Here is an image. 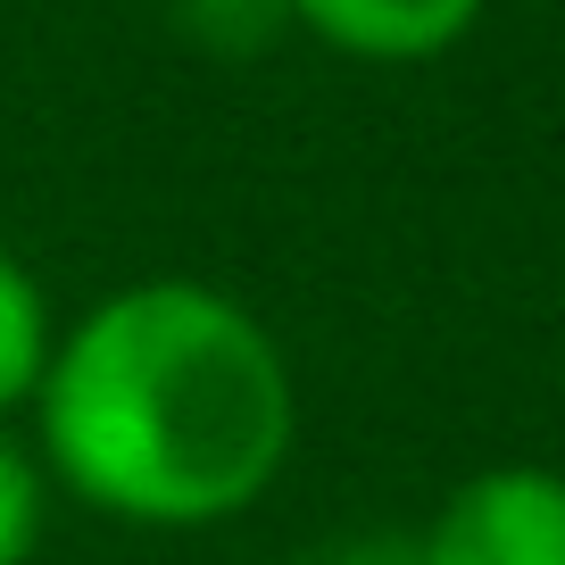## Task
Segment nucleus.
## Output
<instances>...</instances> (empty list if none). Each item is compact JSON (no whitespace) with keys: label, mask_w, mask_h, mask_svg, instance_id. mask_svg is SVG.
<instances>
[{"label":"nucleus","mask_w":565,"mask_h":565,"mask_svg":"<svg viewBox=\"0 0 565 565\" xmlns=\"http://www.w3.org/2000/svg\"><path fill=\"white\" fill-rule=\"evenodd\" d=\"M34 458L67 499L150 532L258 508L300 441L282 341L233 291L141 275L51 341L34 383Z\"/></svg>","instance_id":"obj_1"},{"label":"nucleus","mask_w":565,"mask_h":565,"mask_svg":"<svg viewBox=\"0 0 565 565\" xmlns=\"http://www.w3.org/2000/svg\"><path fill=\"white\" fill-rule=\"evenodd\" d=\"M424 565H565V475L482 466L416 532Z\"/></svg>","instance_id":"obj_2"},{"label":"nucleus","mask_w":565,"mask_h":565,"mask_svg":"<svg viewBox=\"0 0 565 565\" xmlns=\"http://www.w3.org/2000/svg\"><path fill=\"white\" fill-rule=\"evenodd\" d=\"M282 18L308 25L324 51L374 58V67H416L475 34L482 0H282Z\"/></svg>","instance_id":"obj_3"},{"label":"nucleus","mask_w":565,"mask_h":565,"mask_svg":"<svg viewBox=\"0 0 565 565\" xmlns=\"http://www.w3.org/2000/svg\"><path fill=\"white\" fill-rule=\"evenodd\" d=\"M51 341H58V324H51V300H42L34 266L0 242V424L34 407V383H42V366H51Z\"/></svg>","instance_id":"obj_4"},{"label":"nucleus","mask_w":565,"mask_h":565,"mask_svg":"<svg viewBox=\"0 0 565 565\" xmlns=\"http://www.w3.org/2000/svg\"><path fill=\"white\" fill-rule=\"evenodd\" d=\"M42 508H51V475H42V458L0 424V565H25L42 548Z\"/></svg>","instance_id":"obj_5"},{"label":"nucleus","mask_w":565,"mask_h":565,"mask_svg":"<svg viewBox=\"0 0 565 565\" xmlns=\"http://www.w3.org/2000/svg\"><path fill=\"white\" fill-rule=\"evenodd\" d=\"M167 9H183L209 34H266V25H282V0H167Z\"/></svg>","instance_id":"obj_6"},{"label":"nucleus","mask_w":565,"mask_h":565,"mask_svg":"<svg viewBox=\"0 0 565 565\" xmlns=\"http://www.w3.org/2000/svg\"><path fill=\"white\" fill-rule=\"evenodd\" d=\"M317 565H424V548L407 541V532H374V541H341L333 557H317Z\"/></svg>","instance_id":"obj_7"}]
</instances>
